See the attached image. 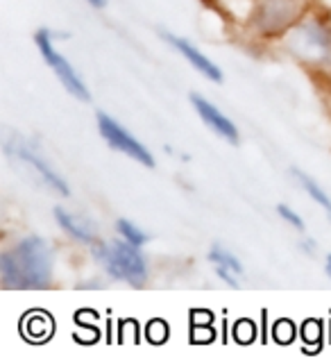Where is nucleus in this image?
Returning <instances> with one entry per match:
<instances>
[{
	"label": "nucleus",
	"mask_w": 331,
	"mask_h": 363,
	"mask_svg": "<svg viewBox=\"0 0 331 363\" xmlns=\"http://www.w3.org/2000/svg\"><path fill=\"white\" fill-rule=\"evenodd\" d=\"M0 281L7 291H41L52 281V247L41 236H26L0 255Z\"/></svg>",
	"instance_id": "obj_1"
},
{
	"label": "nucleus",
	"mask_w": 331,
	"mask_h": 363,
	"mask_svg": "<svg viewBox=\"0 0 331 363\" xmlns=\"http://www.w3.org/2000/svg\"><path fill=\"white\" fill-rule=\"evenodd\" d=\"M96 259L113 279L128 281L132 286H141L147 279V264L141 255L139 245H134L125 238L109 243H98Z\"/></svg>",
	"instance_id": "obj_2"
},
{
	"label": "nucleus",
	"mask_w": 331,
	"mask_h": 363,
	"mask_svg": "<svg viewBox=\"0 0 331 363\" xmlns=\"http://www.w3.org/2000/svg\"><path fill=\"white\" fill-rule=\"evenodd\" d=\"M288 48L309 64H331V32L318 21L300 23L288 34Z\"/></svg>",
	"instance_id": "obj_3"
},
{
	"label": "nucleus",
	"mask_w": 331,
	"mask_h": 363,
	"mask_svg": "<svg viewBox=\"0 0 331 363\" xmlns=\"http://www.w3.org/2000/svg\"><path fill=\"white\" fill-rule=\"evenodd\" d=\"M34 43H37V48L43 57V62L48 64L52 68V73L60 77V82L64 84V89L68 91L71 96L79 98V100H89L91 94H89V89L86 84L82 82V77L77 75V71L73 68V64H68L64 60V55L55 48V43H52V37H50V32L48 30H39L37 34H34Z\"/></svg>",
	"instance_id": "obj_4"
},
{
	"label": "nucleus",
	"mask_w": 331,
	"mask_h": 363,
	"mask_svg": "<svg viewBox=\"0 0 331 363\" xmlns=\"http://www.w3.org/2000/svg\"><path fill=\"white\" fill-rule=\"evenodd\" d=\"M98 130L102 134V139H105L113 147V150L132 157L134 162H139V164H143L147 168L155 166L152 152L147 150V147L139 139H136V136H132L128 130H125L116 118L107 116V113H98Z\"/></svg>",
	"instance_id": "obj_5"
},
{
	"label": "nucleus",
	"mask_w": 331,
	"mask_h": 363,
	"mask_svg": "<svg viewBox=\"0 0 331 363\" xmlns=\"http://www.w3.org/2000/svg\"><path fill=\"white\" fill-rule=\"evenodd\" d=\"M14 152H16V157L21 159V162H26L34 170V173L41 177V182H45V184H48L52 191L62 193V196H68V193H71V189H68V184H66V179L57 173V170L48 162H45V159L37 150H34V147H30L28 143L16 141Z\"/></svg>",
	"instance_id": "obj_6"
},
{
	"label": "nucleus",
	"mask_w": 331,
	"mask_h": 363,
	"mask_svg": "<svg viewBox=\"0 0 331 363\" xmlns=\"http://www.w3.org/2000/svg\"><path fill=\"white\" fill-rule=\"evenodd\" d=\"M191 105L193 109L198 111V116L207 123V128H211V132H215L218 136H223L225 141L230 143H238V130L236 125L225 116V113L213 105V102H209L207 98H202L198 94L191 96Z\"/></svg>",
	"instance_id": "obj_7"
},
{
	"label": "nucleus",
	"mask_w": 331,
	"mask_h": 363,
	"mask_svg": "<svg viewBox=\"0 0 331 363\" xmlns=\"http://www.w3.org/2000/svg\"><path fill=\"white\" fill-rule=\"evenodd\" d=\"M164 39L173 45V48L184 57V60L196 68L198 73H202L207 79H211V82H223V71L218 66H215L207 55H204L200 48H196L191 41H186V39H181V37H177V34H170V32H166L164 34Z\"/></svg>",
	"instance_id": "obj_8"
},
{
	"label": "nucleus",
	"mask_w": 331,
	"mask_h": 363,
	"mask_svg": "<svg viewBox=\"0 0 331 363\" xmlns=\"http://www.w3.org/2000/svg\"><path fill=\"white\" fill-rule=\"evenodd\" d=\"M55 218H57V223H60L62 230L68 236H71V238H75V241L84 243V245H96L98 243V236H96L94 225H89L84 218H79V216L66 211L64 207H57L55 209Z\"/></svg>",
	"instance_id": "obj_9"
},
{
	"label": "nucleus",
	"mask_w": 331,
	"mask_h": 363,
	"mask_svg": "<svg viewBox=\"0 0 331 363\" xmlns=\"http://www.w3.org/2000/svg\"><path fill=\"white\" fill-rule=\"evenodd\" d=\"M293 175L295 177H298V182H300V186L306 191V193H309V198H313L318 204H320V207L327 211V216H329V218H331V198L327 196V193L322 191V186L320 184H318V182L313 179V177H309V175H306V173H302V170H298V168H295L293 170Z\"/></svg>",
	"instance_id": "obj_10"
},
{
	"label": "nucleus",
	"mask_w": 331,
	"mask_h": 363,
	"mask_svg": "<svg viewBox=\"0 0 331 363\" xmlns=\"http://www.w3.org/2000/svg\"><path fill=\"white\" fill-rule=\"evenodd\" d=\"M209 261H211V264H215V268H223V270L234 272L236 277L243 275V264L238 261V257L234 252L225 250L223 245H213L209 250Z\"/></svg>",
	"instance_id": "obj_11"
},
{
	"label": "nucleus",
	"mask_w": 331,
	"mask_h": 363,
	"mask_svg": "<svg viewBox=\"0 0 331 363\" xmlns=\"http://www.w3.org/2000/svg\"><path fill=\"white\" fill-rule=\"evenodd\" d=\"M116 230H118V236H120V238H125V241H130V243L139 245V247L147 241V234H145L143 230H139V227H136L134 223L125 220V218H120V220L116 223Z\"/></svg>",
	"instance_id": "obj_12"
},
{
	"label": "nucleus",
	"mask_w": 331,
	"mask_h": 363,
	"mask_svg": "<svg viewBox=\"0 0 331 363\" xmlns=\"http://www.w3.org/2000/svg\"><path fill=\"white\" fill-rule=\"evenodd\" d=\"M277 213L284 218V223H288L291 227H295V230H304V220L300 218V213L295 209H291L288 204H279Z\"/></svg>",
	"instance_id": "obj_13"
},
{
	"label": "nucleus",
	"mask_w": 331,
	"mask_h": 363,
	"mask_svg": "<svg viewBox=\"0 0 331 363\" xmlns=\"http://www.w3.org/2000/svg\"><path fill=\"white\" fill-rule=\"evenodd\" d=\"M325 270H327V275L331 277V255H327V261H325Z\"/></svg>",
	"instance_id": "obj_14"
},
{
	"label": "nucleus",
	"mask_w": 331,
	"mask_h": 363,
	"mask_svg": "<svg viewBox=\"0 0 331 363\" xmlns=\"http://www.w3.org/2000/svg\"><path fill=\"white\" fill-rule=\"evenodd\" d=\"M89 3L94 7H102V5H105V0H89Z\"/></svg>",
	"instance_id": "obj_15"
}]
</instances>
